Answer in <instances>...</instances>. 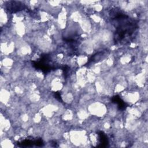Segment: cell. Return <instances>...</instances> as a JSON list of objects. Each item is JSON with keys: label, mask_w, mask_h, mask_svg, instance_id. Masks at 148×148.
<instances>
[{"label": "cell", "mask_w": 148, "mask_h": 148, "mask_svg": "<svg viewBox=\"0 0 148 148\" xmlns=\"http://www.w3.org/2000/svg\"><path fill=\"white\" fill-rule=\"evenodd\" d=\"M24 4H22L20 3V2L17 1H12L9 2V10H12L13 11H18L20 10H21V9H23V6Z\"/></svg>", "instance_id": "cell-1"}]
</instances>
